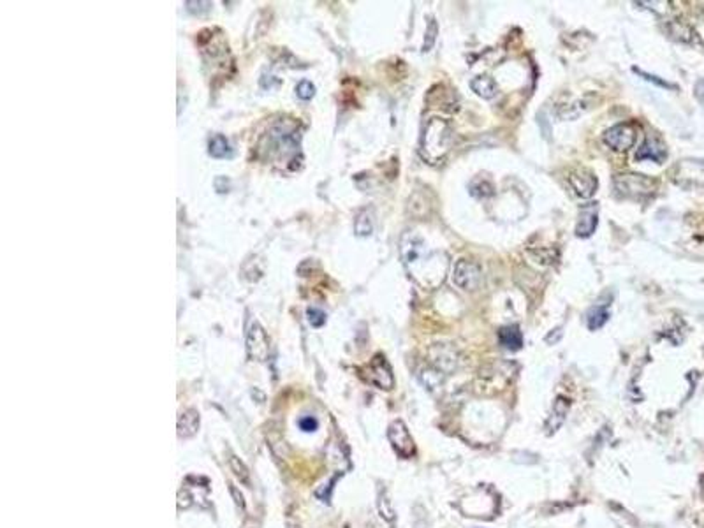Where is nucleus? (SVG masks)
Instances as JSON below:
<instances>
[{
	"instance_id": "1",
	"label": "nucleus",
	"mask_w": 704,
	"mask_h": 528,
	"mask_svg": "<svg viewBox=\"0 0 704 528\" xmlns=\"http://www.w3.org/2000/svg\"><path fill=\"white\" fill-rule=\"evenodd\" d=\"M402 257L409 273L426 289H435L445 279L449 261L442 250H432L419 234L407 233L402 238Z\"/></svg>"
},
{
	"instance_id": "2",
	"label": "nucleus",
	"mask_w": 704,
	"mask_h": 528,
	"mask_svg": "<svg viewBox=\"0 0 704 528\" xmlns=\"http://www.w3.org/2000/svg\"><path fill=\"white\" fill-rule=\"evenodd\" d=\"M452 145V131L451 125L442 118H432L425 125V131L421 134L419 141V150L425 160L429 164L441 163L442 158L448 155L449 148Z\"/></svg>"
},
{
	"instance_id": "3",
	"label": "nucleus",
	"mask_w": 704,
	"mask_h": 528,
	"mask_svg": "<svg viewBox=\"0 0 704 528\" xmlns=\"http://www.w3.org/2000/svg\"><path fill=\"white\" fill-rule=\"evenodd\" d=\"M614 189L620 196L643 197L655 190V181L643 174H616L614 176Z\"/></svg>"
},
{
	"instance_id": "4",
	"label": "nucleus",
	"mask_w": 704,
	"mask_h": 528,
	"mask_svg": "<svg viewBox=\"0 0 704 528\" xmlns=\"http://www.w3.org/2000/svg\"><path fill=\"white\" fill-rule=\"evenodd\" d=\"M363 377L372 386H375L379 389H386V391L393 389V386H395L391 366H389V363L386 361V358L382 354H377L370 361V365H366V368L363 370Z\"/></svg>"
},
{
	"instance_id": "5",
	"label": "nucleus",
	"mask_w": 704,
	"mask_h": 528,
	"mask_svg": "<svg viewBox=\"0 0 704 528\" xmlns=\"http://www.w3.org/2000/svg\"><path fill=\"white\" fill-rule=\"evenodd\" d=\"M388 438L398 456L412 458L416 454L414 438H412L409 428L405 427V422L400 421V419H396V421H393L389 424Z\"/></svg>"
},
{
	"instance_id": "6",
	"label": "nucleus",
	"mask_w": 704,
	"mask_h": 528,
	"mask_svg": "<svg viewBox=\"0 0 704 528\" xmlns=\"http://www.w3.org/2000/svg\"><path fill=\"white\" fill-rule=\"evenodd\" d=\"M482 273L479 264H475L474 261L467 259H459L458 263L455 264V270H452V282L464 290H474L477 289L479 283H481Z\"/></svg>"
},
{
	"instance_id": "7",
	"label": "nucleus",
	"mask_w": 704,
	"mask_h": 528,
	"mask_svg": "<svg viewBox=\"0 0 704 528\" xmlns=\"http://www.w3.org/2000/svg\"><path fill=\"white\" fill-rule=\"evenodd\" d=\"M636 141V131L629 124H616L604 132V143L614 151H627Z\"/></svg>"
},
{
	"instance_id": "8",
	"label": "nucleus",
	"mask_w": 704,
	"mask_h": 528,
	"mask_svg": "<svg viewBox=\"0 0 704 528\" xmlns=\"http://www.w3.org/2000/svg\"><path fill=\"white\" fill-rule=\"evenodd\" d=\"M674 178L682 185H694V187H704V160L687 158L676 166Z\"/></svg>"
},
{
	"instance_id": "9",
	"label": "nucleus",
	"mask_w": 704,
	"mask_h": 528,
	"mask_svg": "<svg viewBox=\"0 0 704 528\" xmlns=\"http://www.w3.org/2000/svg\"><path fill=\"white\" fill-rule=\"evenodd\" d=\"M268 349H270V345H268L266 333L257 322H254L249 329V335H247V352L256 361H264L268 358Z\"/></svg>"
},
{
	"instance_id": "10",
	"label": "nucleus",
	"mask_w": 704,
	"mask_h": 528,
	"mask_svg": "<svg viewBox=\"0 0 704 528\" xmlns=\"http://www.w3.org/2000/svg\"><path fill=\"white\" fill-rule=\"evenodd\" d=\"M568 183L573 187L574 194L581 199H590L597 190V178L588 170H578L568 176Z\"/></svg>"
},
{
	"instance_id": "11",
	"label": "nucleus",
	"mask_w": 704,
	"mask_h": 528,
	"mask_svg": "<svg viewBox=\"0 0 704 528\" xmlns=\"http://www.w3.org/2000/svg\"><path fill=\"white\" fill-rule=\"evenodd\" d=\"M432 361L435 368L441 370L442 374H449L452 370L458 368V359H456V351L444 343H437L432 349Z\"/></svg>"
},
{
	"instance_id": "12",
	"label": "nucleus",
	"mask_w": 704,
	"mask_h": 528,
	"mask_svg": "<svg viewBox=\"0 0 704 528\" xmlns=\"http://www.w3.org/2000/svg\"><path fill=\"white\" fill-rule=\"evenodd\" d=\"M568 407H571V404H568L567 398L557 396V400L553 402V407H551L550 418H548L546 424H544V430H546L548 435H553L560 430L562 424H564L565 419H567Z\"/></svg>"
},
{
	"instance_id": "13",
	"label": "nucleus",
	"mask_w": 704,
	"mask_h": 528,
	"mask_svg": "<svg viewBox=\"0 0 704 528\" xmlns=\"http://www.w3.org/2000/svg\"><path fill=\"white\" fill-rule=\"evenodd\" d=\"M667 157V150L657 138H648L639 150L636 151V160H653V163H664Z\"/></svg>"
},
{
	"instance_id": "14",
	"label": "nucleus",
	"mask_w": 704,
	"mask_h": 528,
	"mask_svg": "<svg viewBox=\"0 0 704 528\" xmlns=\"http://www.w3.org/2000/svg\"><path fill=\"white\" fill-rule=\"evenodd\" d=\"M597 224H599V215H597V206L594 204H587L580 210V220H578L576 226V236L580 238H588L594 234V231L597 229Z\"/></svg>"
},
{
	"instance_id": "15",
	"label": "nucleus",
	"mask_w": 704,
	"mask_h": 528,
	"mask_svg": "<svg viewBox=\"0 0 704 528\" xmlns=\"http://www.w3.org/2000/svg\"><path fill=\"white\" fill-rule=\"evenodd\" d=\"M498 342L507 351H520L523 347V333L518 326H504L498 331Z\"/></svg>"
},
{
	"instance_id": "16",
	"label": "nucleus",
	"mask_w": 704,
	"mask_h": 528,
	"mask_svg": "<svg viewBox=\"0 0 704 528\" xmlns=\"http://www.w3.org/2000/svg\"><path fill=\"white\" fill-rule=\"evenodd\" d=\"M197 428H199V414L194 409H187L180 414L178 418V435L183 438L193 437L196 435Z\"/></svg>"
},
{
	"instance_id": "17",
	"label": "nucleus",
	"mask_w": 704,
	"mask_h": 528,
	"mask_svg": "<svg viewBox=\"0 0 704 528\" xmlns=\"http://www.w3.org/2000/svg\"><path fill=\"white\" fill-rule=\"evenodd\" d=\"M470 88L472 92H475V95L486 99V101L493 99L498 92L497 83H495V79L491 76H475L470 81Z\"/></svg>"
},
{
	"instance_id": "18",
	"label": "nucleus",
	"mask_w": 704,
	"mask_h": 528,
	"mask_svg": "<svg viewBox=\"0 0 704 528\" xmlns=\"http://www.w3.org/2000/svg\"><path fill=\"white\" fill-rule=\"evenodd\" d=\"M208 154L215 158H229L233 155V148H231L229 141H227L226 136L222 134H217L210 140V145H208Z\"/></svg>"
},
{
	"instance_id": "19",
	"label": "nucleus",
	"mask_w": 704,
	"mask_h": 528,
	"mask_svg": "<svg viewBox=\"0 0 704 528\" xmlns=\"http://www.w3.org/2000/svg\"><path fill=\"white\" fill-rule=\"evenodd\" d=\"M587 321H588V328H590L591 331H595V329H600L607 321H609V312H607L606 306L597 305V306H594L590 312H588Z\"/></svg>"
},
{
	"instance_id": "20",
	"label": "nucleus",
	"mask_w": 704,
	"mask_h": 528,
	"mask_svg": "<svg viewBox=\"0 0 704 528\" xmlns=\"http://www.w3.org/2000/svg\"><path fill=\"white\" fill-rule=\"evenodd\" d=\"M229 467L231 470H233V474L236 475L238 479H240V483H243L245 486H249L250 484V472L249 468L245 467V463L240 460V458L236 456H231L229 458Z\"/></svg>"
},
{
	"instance_id": "21",
	"label": "nucleus",
	"mask_w": 704,
	"mask_h": 528,
	"mask_svg": "<svg viewBox=\"0 0 704 528\" xmlns=\"http://www.w3.org/2000/svg\"><path fill=\"white\" fill-rule=\"evenodd\" d=\"M356 233L359 234V236H368V234H372V229H373V224H372V217H370L368 211H361L358 215V219H356Z\"/></svg>"
},
{
	"instance_id": "22",
	"label": "nucleus",
	"mask_w": 704,
	"mask_h": 528,
	"mask_svg": "<svg viewBox=\"0 0 704 528\" xmlns=\"http://www.w3.org/2000/svg\"><path fill=\"white\" fill-rule=\"evenodd\" d=\"M470 192H472V196L479 197V199H484V197L493 196V187H491L490 181L475 180L474 183L470 185Z\"/></svg>"
},
{
	"instance_id": "23",
	"label": "nucleus",
	"mask_w": 704,
	"mask_h": 528,
	"mask_svg": "<svg viewBox=\"0 0 704 528\" xmlns=\"http://www.w3.org/2000/svg\"><path fill=\"white\" fill-rule=\"evenodd\" d=\"M421 381H423V384L426 386V388L435 389V388H439V386H441L442 382H444V377H442L441 370L433 368V370H428V372H423V374H421Z\"/></svg>"
},
{
	"instance_id": "24",
	"label": "nucleus",
	"mask_w": 704,
	"mask_h": 528,
	"mask_svg": "<svg viewBox=\"0 0 704 528\" xmlns=\"http://www.w3.org/2000/svg\"><path fill=\"white\" fill-rule=\"evenodd\" d=\"M379 511H381V516L384 518L386 521H393V520H395V511H393L391 502H389V498H388V495H386V491L381 495V498H379Z\"/></svg>"
},
{
	"instance_id": "25",
	"label": "nucleus",
	"mask_w": 704,
	"mask_h": 528,
	"mask_svg": "<svg viewBox=\"0 0 704 528\" xmlns=\"http://www.w3.org/2000/svg\"><path fill=\"white\" fill-rule=\"evenodd\" d=\"M306 315H309V322L313 328H320L326 322V313L319 308H309L306 310Z\"/></svg>"
},
{
	"instance_id": "26",
	"label": "nucleus",
	"mask_w": 704,
	"mask_h": 528,
	"mask_svg": "<svg viewBox=\"0 0 704 528\" xmlns=\"http://www.w3.org/2000/svg\"><path fill=\"white\" fill-rule=\"evenodd\" d=\"M296 94L297 97L303 99V101H309V99H312L313 94H316V87H313L310 81H302V83L297 85Z\"/></svg>"
},
{
	"instance_id": "27",
	"label": "nucleus",
	"mask_w": 704,
	"mask_h": 528,
	"mask_svg": "<svg viewBox=\"0 0 704 528\" xmlns=\"http://www.w3.org/2000/svg\"><path fill=\"white\" fill-rule=\"evenodd\" d=\"M317 427H319V422H317V419L313 418V415H303V418L300 419V428H302L303 431H306V434L316 431Z\"/></svg>"
},
{
	"instance_id": "28",
	"label": "nucleus",
	"mask_w": 704,
	"mask_h": 528,
	"mask_svg": "<svg viewBox=\"0 0 704 528\" xmlns=\"http://www.w3.org/2000/svg\"><path fill=\"white\" fill-rule=\"evenodd\" d=\"M634 72H637V74L644 76V79H648V81H653V83L660 85V87H664V88H674V85L667 83V81H660V79H659V78H657V76H652V74H648V72H643V71H641V69H637V67H634Z\"/></svg>"
},
{
	"instance_id": "29",
	"label": "nucleus",
	"mask_w": 704,
	"mask_h": 528,
	"mask_svg": "<svg viewBox=\"0 0 704 528\" xmlns=\"http://www.w3.org/2000/svg\"><path fill=\"white\" fill-rule=\"evenodd\" d=\"M426 35H428V42L425 44V51H428V49L433 46V42H435V35H437V23L435 22L429 23V31Z\"/></svg>"
},
{
	"instance_id": "30",
	"label": "nucleus",
	"mask_w": 704,
	"mask_h": 528,
	"mask_svg": "<svg viewBox=\"0 0 704 528\" xmlns=\"http://www.w3.org/2000/svg\"><path fill=\"white\" fill-rule=\"evenodd\" d=\"M694 92H696V97L699 99V101L704 104V78L697 81L696 88H694Z\"/></svg>"
},
{
	"instance_id": "31",
	"label": "nucleus",
	"mask_w": 704,
	"mask_h": 528,
	"mask_svg": "<svg viewBox=\"0 0 704 528\" xmlns=\"http://www.w3.org/2000/svg\"><path fill=\"white\" fill-rule=\"evenodd\" d=\"M231 493H233L234 502H236V506L243 509V507H245V502H243V497H241V493H238V490L234 486H231Z\"/></svg>"
}]
</instances>
